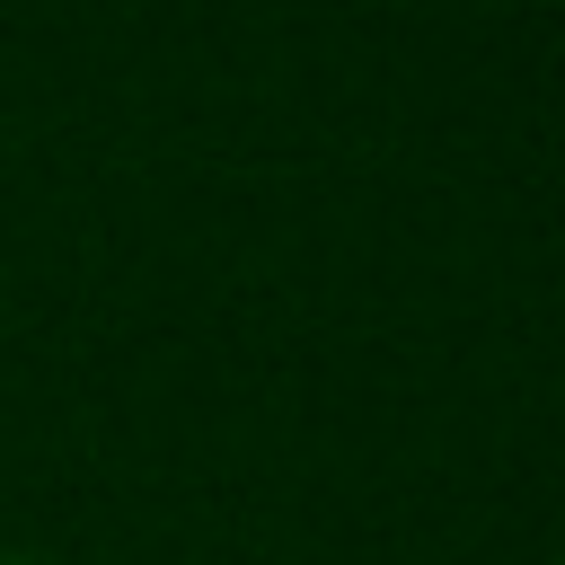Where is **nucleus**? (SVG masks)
I'll return each instance as SVG.
<instances>
[{
	"mask_svg": "<svg viewBox=\"0 0 565 565\" xmlns=\"http://www.w3.org/2000/svg\"><path fill=\"white\" fill-rule=\"evenodd\" d=\"M0 565H9V556H0Z\"/></svg>",
	"mask_w": 565,
	"mask_h": 565,
	"instance_id": "1",
	"label": "nucleus"
}]
</instances>
